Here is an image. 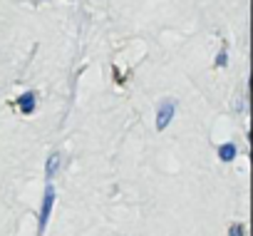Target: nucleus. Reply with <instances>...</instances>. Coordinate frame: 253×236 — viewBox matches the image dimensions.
<instances>
[{
    "mask_svg": "<svg viewBox=\"0 0 253 236\" xmlns=\"http://www.w3.org/2000/svg\"><path fill=\"white\" fill-rule=\"evenodd\" d=\"M174 114H176V99H169V97H167V99H162V102L157 104V130H159V132L171 125Z\"/></svg>",
    "mask_w": 253,
    "mask_h": 236,
    "instance_id": "obj_1",
    "label": "nucleus"
},
{
    "mask_svg": "<svg viewBox=\"0 0 253 236\" xmlns=\"http://www.w3.org/2000/svg\"><path fill=\"white\" fill-rule=\"evenodd\" d=\"M55 199H57L55 187L47 184V187H45V196H42V206H40V219H38V221H40V231H45V226H47V221H50V214H52Z\"/></svg>",
    "mask_w": 253,
    "mask_h": 236,
    "instance_id": "obj_2",
    "label": "nucleus"
},
{
    "mask_svg": "<svg viewBox=\"0 0 253 236\" xmlns=\"http://www.w3.org/2000/svg\"><path fill=\"white\" fill-rule=\"evenodd\" d=\"M18 109H20L23 114H33V112L38 109V92H33V90L23 92V94L18 97Z\"/></svg>",
    "mask_w": 253,
    "mask_h": 236,
    "instance_id": "obj_3",
    "label": "nucleus"
},
{
    "mask_svg": "<svg viewBox=\"0 0 253 236\" xmlns=\"http://www.w3.org/2000/svg\"><path fill=\"white\" fill-rule=\"evenodd\" d=\"M238 157V147H236V142H223L221 147H218V159L221 162H233Z\"/></svg>",
    "mask_w": 253,
    "mask_h": 236,
    "instance_id": "obj_4",
    "label": "nucleus"
},
{
    "mask_svg": "<svg viewBox=\"0 0 253 236\" xmlns=\"http://www.w3.org/2000/svg\"><path fill=\"white\" fill-rule=\"evenodd\" d=\"M60 162H62L60 152H52V154L47 157V167H45V177H47V179H52V177L57 174V169H60Z\"/></svg>",
    "mask_w": 253,
    "mask_h": 236,
    "instance_id": "obj_5",
    "label": "nucleus"
},
{
    "mask_svg": "<svg viewBox=\"0 0 253 236\" xmlns=\"http://www.w3.org/2000/svg\"><path fill=\"white\" fill-rule=\"evenodd\" d=\"M213 65H216V67H226V65H228V47H221V50H218V55L213 57Z\"/></svg>",
    "mask_w": 253,
    "mask_h": 236,
    "instance_id": "obj_6",
    "label": "nucleus"
},
{
    "mask_svg": "<svg viewBox=\"0 0 253 236\" xmlns=\"http://www.w3.org/2000/svg\"><path fill=\"white\" fill-rule=\"evenodd\" d=\"M228 236H246V226H243V224H231Z\"/></svg>",
    "mask_w": 253,
    "mask_h": 236,
    "instance_id": "obj_7",
    "label": "nucleus"
}]
</instances>
